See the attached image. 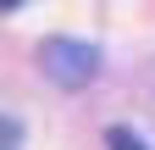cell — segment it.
<instances>
[{
    "label": "cell",
    "mask_w": 155,
    "mask_h": 150,
    "mask_svg": "<svg viewBox=\"0 0 155 150\" xmlns=\"http://www.w3.org/2000/svg\"><path fill=\"white\" fill-rule=\"evenodd\" d=\"M105 145H111V150H150L139 134H133V128H111V134H105Z\"/></svg>",
    "instance_id": "obj_3"
},
{
    "label": "cell",
    "mask_w": 155,
    "mask_h": 150,
    "mask_svg": "<svg viewBox=\"0 0 155 150\" xmlns=\"http://www.w3.org/2000/svg\"><path fill=\"white\" fill-rule=\"evenodd\" d=\"M39 67H45V78L61 84V89H89L100 78V50L89 39H45L39 45Z\"/></svg>",
    "instance_id": "obj_1"
},
{
    "label": "cell",
    "mask_w": 155,
    "mask_h": 150,
    "mask_svg": "<svg viewBox=\"0 0 155 150\" xmlns=\"http://www.w3.org/2000/svg\"><path fill=\"white\" fill-rule=\"evenodd\" d=\"M17 6H22V0H0V11H17Z\"/></svg>",
    "instance_id": "obj_4"
},
{
    "label": "cell",
    "mask_w": 155,
    "mask_h": 150,
    "mask_svg": "<svg viewBox=\"0 0 155 150\" xmlns=\"http://www.w3.org/2000/svg\"><path fill=\"white\" fill-rule=\"evenodd\" d=\"M0 150H22V122L0 111Z\"/></svg>",
    "instance_id": "obj_2"
}]
</instances>
